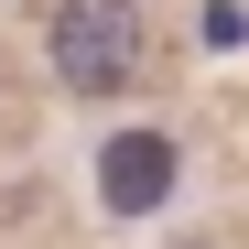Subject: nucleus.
<instances>
[{
	"label": "nucleus",
	"mask_w": 249,
	"mask_h": 249,
	"mask_svg": "<svg viewBox=\"0 0 249 249\" xmlns=\"http://www.w3.org/2000/svg\"><path fill=\"white\" fill-rule=\"evenodd\" d=\"M44 65H54L65 98H119V87H141V65H152V22H141V0H54V22H44Z\"/></svg>",
	"instance_id": "obj_1"
},
{
	"label": "nucleus",
	"mask_w": 249,
	"mask_h": 249,
	"mask_svg": "<svg viewBox=\"0 0 249 249\" xmlns=\"http://www.w3.org/2000/svg\"><path fill=\"white\" fill-rule=\"evenodd\" d=\"M174 184H184L174 130H108L98 141V206L108 217H152V206H174Z\"/></svg>",
	"instance_id": "obj_2"
}]
</instances>
